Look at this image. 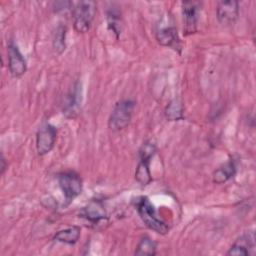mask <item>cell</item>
<instances>
[{"label":"cell","mask_w":256,"mask_h":256,"mask_svg":"<svg viewBox=\"0 0 256 256\" xmlns=\"http://www.w3.org/2000/svg\"><path fill=\"white\" fill-rule=\"evenodd\" d=\"M156 39L162 46L170 47L179 54L181 53L182 44L179 39L177 29L174 26H166L157 30Z\"/></svg>","instance_id":"12"},{"label":"cell","mask_w":256,"mask_h":256,"mask_svg":"<svg viewBox=\"0 0 256 256\" xmlns=\"http://www.w3.org/2000/svg\"><path fill=\"white\" fill-rule=\"evenodd\" d=\"M107 23H108V28L112 32H114L116 34V37L118 38L122 31V24H121V15L117 9L111 8L107 12Z\"/></svg>","instance_id":"17"},{"label":"cell","mask_w":256,"mask_h":256,"mask_svg":"<svg viewBox=\"0 0 256 256\" xmlns=\"http://www.w3.org/2000/svg\"><path fill=\"white\" fill-rule=\"evenodd\" d=\"M57 129L50 123H44L36 134V150L41 156L48 154L54 147Z\"/></svg>","instance_id":"6"},{"label":"cell","mask_w":256,"mask_h":256,"mask_svg":"<svg viewBox=\"0 0 256 256\" xmlns=\"http://www.w3.org/2000/svg\"><path fill=\"white\" fill-rule=\"evenodd\" d=\"M80 235H81V228L79 226L73 225L68 228L57 231L53 236V240L57 242L65 243L68 245H74L79 240Z\"/></svg>","instance_id":"14"},{"label":"cell","mask_w":256,"mask_h":256,"mask_svg":"<svg viewBox=\"0 0 256 256\" xmlns=\"http://www.w3.org/2000/svg\"><path fill=\"white\" fill-rule=\"evenodd\" d=\"M184 107L180 99L171 100L165 108V116L169 121H178L183 119Z\"/></svg>","instance_id":"16"},{"label":"cell","mask_w":256,"mask_h":256,"mask_svg":"<svg viewBox=\"0 0 256 256\" xmlns=\"http://www.w3.org/2000/svg\"><path fill=\"white\" fill-rule=\"evenodd\" d=\"M236 174V164L233 160H229L218 167L212 174V180L216 184H223Z\"/></svg>","instance_id":"13"},{"label":"cell","mask_w":256,"mask_h":256,"mask_svg":"<svg viewBox=\"0 0 256 256\" xmlns=\"http://www.w3.org/2000/svg\"><path fill=\"white\" fill-rule=\"evenodd\" d=\"M57 181L66 200V205L71 203L77 196L82 193V179L80 175L73 170L59 173L57 175Z\"/></svg>","instance_id":"5"},{"label":"cell","mask_w":256,"mask_h":256,"mask_svg":"<svg viewBox=\"0 0 256 256\" xmlns=\"http://www.w3.org/2000/svg\"><path fill=\"white\" fill-rule=\"evenodd\" d=\"M96 14V2L84 0L76 2L72 8L74 29L78 33H86L90 29Z\"/></svg>","instance_id":"2"},{"label":"cell","mask_w":256,"mask_h":256,"mask_svg":"<svg viewBox=\"0 0 256 256\" xmlns=\"http://www.w3.org/2000/svg\"><path fill=\"white\" fill-rule=\"evenodd\" d=\"M201 5L202 3L199 1H183L181 3L185 35H191L197 31L198 15Z\"/></svg>","instance_id":"7"},{"label":"cell","mask_w":256,"mask_h":256,"mask_svg":"<svg viewBox=\"0 0 256 256\" xmlns=\"http://www.w3.org/2000/svg\"><path fill=\"white\" fill-rule=\"evenodd\" d=\"M0 162H1V166H0L1 171H0V174H1V175H3V174H4V172H5V170H6V168H7L6 160H5L4 155H3V154H1V160H0Z\"/></svg>","instance_id":"20"},{"label":"cell","mask_w":256,"mask_h":256,"mask_svg":"<svg viewBox=\"0 0 256 256\" xmlns=\"http://www.w3.org/2000/svg\"><path fill=\"white\" fill-rule=\"evenodd\" d=\"M135 109V101L131 99H122L118 101L108 119V127L112 131H121L131 122Z\"/></svg>","instance_id":"4"},{"label":"cell","mask_w":256,"mask_h":256,"mask_svg":"<svg viewBox=\"0 0 256 256\" xmlns=\"http://www.w3.org/2000/svg\"><path fill=\"white\" fill-rule=\"evenodd\" d=\"M65 36H66V27L61 25L56 29L54 39H53V48L55 52H57L58 54H61L65 50V47H66Z\"/></svg>","instance_id":"18"},{"label":"cell","mask_w":256,"mask_h":256,"mask_svg":"<svg viewBox=\"0 0 256 256\" xmlns=\"http://www.w3.org/2000/svg\"><path fill=\"white\" fill-rule=\"evenodd\" d=\"M79 217L84 218L92 224H98L101 221L107 219V212L102 200H90V202L80 210Z\"/></svg>","instance_id":"11"},{"label":"cell","mask_w":256,"mask_h":256,"mask_svg":"<svg viewBox=\"0 0 256 256\" xmlns=\"http://www.w3.org/2000/svg\"><path fill=\"white\" fill-rule=\"evenodd\" d=\"M8 68L13 77H21L27 71V62L19 50L18 46L10 41L7 46Z\"/></svg>","instance_id":"9"},{"label":"cell","mask_w":256,"mask_h":256,"mask_svg":"<svg viewBox=\"0 0 256 256\" xmlns=\"http://www.w3.org/2000/svg\"><path fill=\"white\" fill-rule=\"evenodd\" d=\"M216 16L222 26L233 25L239 16V3L235 0L217 2Z\"/></svg>","instance_id":"10"},{"label":"cell","mask_w":256,"mask_h":256,"mask_svg":"<svg viewBox=\"0 0 256 256\" xmlns=\"http://www.w3.org/2000/svg\"><path fill=\"white\" fill-rule=\"evenodd\" d=\"M156 152V144L152 140H146L139 149V162L135 170V179L141 186L151 183L150 161Z\"/></svg>","instance_id":"3"},{"label":"cell","mask_w":256,"mask_h":256,"mask_svg":"<svg viewBox=\"0 0 256 256\" xmlns=\"http://www.w3.org/2000/svg\"><path fill=\"white\" fill-rule=\"evenodd\" d=\"M157 243L151 239L149 236H143L140 238L135 251L134 255L137 256H154L156 254Z\"/></svg>","instance_id":"15"},{"label":"cell","mask_w":256,"mask_h":256,"mask_svg":"<svg viewBox=\"0 0 256 256\" xmlns=\"http://www.w3.org/2000/svg\"><path fill=\"white\" fill-rule=\"evenodd\" d=\"M77 95H78V89L75 88L73 90V92L69 95L68 101L65 104V107L63 109V111H64L63 113L68 117H74V115L77 113V110H78V107H79Z\"/></svg>","instance_id":"19"},{"label":"cell","mask_w":256,"mask_h":256,"mask_svg":"<svg viewBox=\"0 0 256 256\" xmlns=\"http://www.w3.org/2000/svg\"><path fill=\"white\" fill-rule=\"evenodd\" d=\"M255 234L253 231H248L239 236L229 250L227 256H249L255 253Z\"/></svg>","instance_id":"8"},{"label":"cell","mask_w":256,"mask_h":256,"mask_svg":"<svg viewBox=\"0 0 256 256\" xmlns=\"http://www.w3.org/2000/svg\"><path fill=\"white\" fill-rule=\"evenodd\" d=\"M134 206L144 225L150 230L161 235H165L169 231V226L157 216L156 209L146 196H139L133 200Z\"/></svg>","instance_id":"1"}]
</instances>
